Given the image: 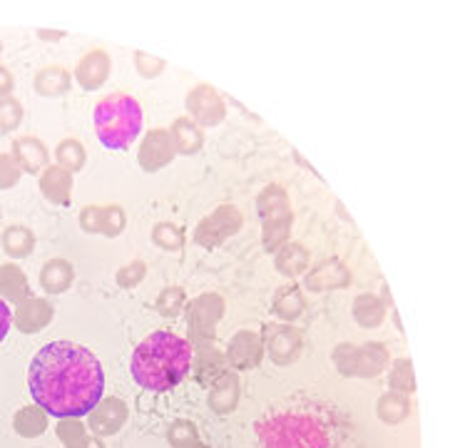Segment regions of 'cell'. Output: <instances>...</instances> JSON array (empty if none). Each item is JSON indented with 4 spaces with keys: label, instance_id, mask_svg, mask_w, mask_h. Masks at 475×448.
<instances>
[{
    "label": "cell",
    "instance_id": "cell-1",
    "mask_svg": "<svg viewBox=\"0 0 475 448\" xmlns=\"http://www.w3.org/2000/svg\"><path fill=\"white\" fill-rule=\"evenodd\" d=\"M28 389L48 416L82 418L102 399L105 371L90 349L75 341H50L30 361Z\"/></svg>",
    "mask_w": 475,
    "mask_h": 448
},
{
    "label": "cell",
    "instance_id": "cell-2",
    "mask_svg": "<svg viewBox=\"0 0 475 448\" xmlns=\"http://www.w3.org/2000/svg\"><path fill=\"white\" fill-rule=\"evenodd\" d=\"M130 369L147 392H169L192 369V344L175 332H155L134 349Z\"/></svg>",
    "mask_w": 475,
    "mask_h": 448
},
{
    "label": "cell",
    "instance_id": "cell-3",
    "mask_svg": "<svg viewBox=\"0 0 475 448\" xmlns=\"http://www.w3.org/2000/svg\"><path fill=\"white\" fill-rule=\"evenodd\" d=\"M95 133L108 150H127L142 130V108L133 95L112 92L95 108Z\"/></svg>",
    "mask_w": 475,
    "mask_h": 448
},
{
    "label": "cell",
    "instance_id": "cell-4",
    "mask_svg": "<svg viewBox=\"0 0 475 448\" xmlns=\"http://www.w3.org/2000/svg\"><path fill=\"white\" fill-rule=\"evenodd\" d=\"M256 210L264 224V246L269 252H277L287 245L289 229H291V204H289L287 192L281 185H269L259 200Z\"/></svg>",
    "mask_w": 475,
    "mask_h": 448
},
{
    "label": "cell",
    "instance_id": "cell-5",
    "mask_svg": "<svg viewBox=\"0 0 475 448\" xmlns=\"http://www.w3.org/2000/svg\"><path fill=\"white\" fill-rule=\"evenodd\" d=\"M242 212H239L234 204H221V207H217L214 212L207 214V217L197 224L194 239H197V245H202L204 249H214V246H220L221 242H227L232 235H237V232L242 229Z\"/></svg>",
    "mask_w": 475,
    "mask_h": 448
},
{
    "label": "cell",
    "instance_id": "cell-6",
    "mask_svg": "<svg viewBox=\"0 0 475 448\" xmlns=\"http://www.w3.org/2000/svg\"><path fill=\"white\" fill-rule=\"evenodd\" d=\"M221 314H224V299L217 294H202L199 299L187 306V324L189 334L197 341L199 347L210 344L214 339V326L220 324Z\"/></svg>",
    "mask_w": 475,
    "mask_h": 448
},
{
    "label": "cell",
    "instance_id": "cell-7",
    "mask_svg": "<svg viewBox=\"0 0 475 448\" xmlns=\"http://www.w3.org/2000/svg\"><path fill=\"white\" fill-rule=\"evenodd\" d=\"M336 364L343 374H378L386 366V349L381 344H366V347H339Z\"/></svg>",
    "mask_w": 475,
    "mask_h": 448
},
{
    "label": "cell",
    "instance_id": "cell-8",
    "mask_svg": "<svg viewBox=\"0 0 475 448\" xmlns=\"http://www.w3.org/2000/svg\"><path fill=\"white\" fill-rule=\"evenodd\" d=\"M189 120L199 127H212L220 125L227 115V105L221 100V95L212 85H197L187 95Z\"/></svg>",
    "mask_w": 475,
    "mask_h": 448
},
{
    "label": "cell",
    "instance_id": "cell-9",
    "mask_svg": "<svg viewBox=\"0 0 475 448\" xmlns=\"http://www.w3.org/2000/svg\"><path fill=\"white\" fill-rule=\"evenodd\" d=\"M175 155H177V150H175L169 130L157 127V130H150V133L144 134L137 162H140V168L144 172H157V169L167 168L175 159Z\"/></svg>",
    "mask_w": 475,
    "mask_h": 448
},
{
    "label": "cell",
    "instance_id": "cell-10",
    "mask_svg": "<svg viewBox=\"0 0 475 448\" xmlns=\"http://www.w3.org/2000/svg\"><path fill=\"white\" fill-rule=\"evenodd\" d=\"M127 416H130L127 403L117 396H108V399H99L98 406L88 414V428L95 436H112L125 426Z\"/></svg>",
    "mask_w": 475,
    "mask_h": 448
},
{
    "label": "cell",
    "instance_id": "cell-11",
    "mask_svg": "<svg viewBox=\"0 0 475 448\" xmlns=\"http://www.w3.org/2000/svg\"><path fill=\"white\" fill-rule=\"evenodd\" d=\"M264 357V339L255 332H239L232 336L229 349H227V364L232 369L249 371L259 366V361Z\"/></svg>",
    "mask_w": 475,
    "mask_h": 448
},
{
    "label": "cell",
    "instance_id": "cell-12",
    "mask_svg": "<svg viewBox=\"0 0 475 448\" xmlns=\"http://www.w3.org/2000/svg\"><path fill=\"white\" fill-rule=\"evenodd\" d=\"M13 322L22 334H35L53 322V304L43 297H28L21 304H15Z\"/></svg>",
    "mask_w": 475,
    "mask_h": 448
},
{
    "label": "cell",
    "instance_id": "cell-13",
    "mask_svg": "<svg viewBox=\"0 0 475 448\" xmlns=\"http://www.w3.org/2000/svg\"><path fill=\"white\" fill-rule=\"evenodd\" d=\"M266 349L274 358V364H291L301 354V334L294 326H269Z\"/></svg>",
    "mask_w": 475,
    "mask_h": 448
},
{
    "label": "cell",
    "instance_id": "cell-14",
    "mask_svg": "<svg viewBox=\"0 0 475 448\" xmlns=\"http://www.w3.org/2000/svg\"><path fill=\"white\" fill-rule=\"evenodd\" d=\"M13 157L21 165L22 172H30V175H43L48 159H50L48 147L33 134H22V137L13 140Z\"/></svg>",
    "mask_w": 475,
    "mask_h": 448
},
{
    "label": "cell",
    "instance_id": "cell-15",
    "mask_svg": "<svg viewBox=\"0 0 475 448\" xmlns=\"http://www.w3.org/2000/svg\"><path fill=\"white\" fill-rule=\"evenodd\" d=\"M75 78H78L82 90H98L105 85V80L110 78V56L105 50H90L75 67Z\"/></svg>",
    "mask_w": 475,
    "mask_h": 448
},
{
    "label": "cell",
    "instance_id": "cell-16",
    "mask_svg": "<svg viewBox=\"0 0 475 448\" xmlns=\"http://www.w3.org/2000/svg\"><path fill=\"white\" fill-rule=\"evenodd\" d=\"M40 192L48 200L60 207H67L73 200V172H67L60 165H48L45 172L40 175Z\"/></svg>",
    "mask_w": 475,
    "mask_h": 448
},
{
    "label": "cell",
    "instance_id": "cell-17",
    "mask_svg": "<svg viewBox=\"0 0 475 448\" xmlns=\"http://www.w3.org/2000/svg\"><path fill=\"white\" fill-rule=\"evenodd\" d=\"M349 281H351V274L339 259H329V262H324L307 274V287L311 291L339 289V287H346Z\"/></svg>",
    "mask_w": 475,
    "mask_h": 448
},
{
    "label": "cell",
    "instance_id": "cell-18",
    "mask_svg": "<svg viewBox=\"0 0 475 448\" xmlns=\"http://www.w3.org/2000/svg\"><path fill=\"white\" fill-rule=\"evenodd\" d=\"M0 297L5 302L21 304L22 299L30 297V284H28V277L18 264H0Z\"/></svg>",
    "mask_w": 475,
    "mask_h": 448
},
{
    "label": "cell",
    "instance_id": "cell-19",
    "mask_svg": "<svg viewBox=\"0 0 475 448\" xmlns=\"http://www.w3.org/2000/svg\"><path fill=\"white\" fill-rule=\"evenodd\" d=\"M169 134H172V142H175V150L179 155H194L204 145L202 127L192 123L189 117H177L169 127Z\"/></svg>",
    "mask_w": 475,
    "mask_h": 448
},
{
    "label": "cell",
    "instance_id": "cell-20",
    "mask_svg": "<svg viewBox=\"0 0 475 448\" xmlns=\"http://www.w3.org/2000/svg\"><path fill=\"white\" fill-rule=\"evenodd\" d=\"M73 280H75V269H73V264L67 259H50V262H45L43 271H40V284L50 294L67 291Z\"/></svg>",
    "mask_w": 475,
    "mask_h": 448
},
{
    "label": "cell",
    "instance_id": "cell-21",
    "mask_svg": "<svg viewBox=\"0 0 475 448\" xmlns=\"http://www.w3.org/2000/svg\"><path fill=\"white\" fill-rule=\"evenodd\" d=\"M56 431L65 448H105L99 438L90 436L88 426L82 424L80 418H60Z\"/></svg>",
    "mask_w": 475,
    "mask_h": 448
},
{
    "label": "cell",
    "instance_id": "cell-22",
    "mask_svg": "<svg viewBox=\"0 0 475 448\" xmlns=\"http://www.w3.org/2000/svg\"><path fill=\"white\" fill-rule=\"evenodd\" d=\"M227 357H221L217 349L212 347V344H204V347H199V358H197V381L199 383H204V386H214L217 381L227 374Z\"/></svg>",
    "mask_w": 475,
    "mask_h": 448
},
{
    "label": "cell",
    "instance_id": "cell-23",
    "mask_svg": "<svg viewBox=\"0 0 475 448\" xmlns=\"http://www.w3.org/2000/svg\"><path fill=\"white\" fill-rule=\"evenodd\" d=\"M13 428L22 438L43 436L48 428V414L35 403V406H22L18 414L13 416Z\"/></svg>",
    "mask_w": 475,
    "mask_h": 448
},
{
    "label": "cell",
    "instance_id": "cell-24",
    "mask_svg": "<svg viewBox=\"0 0 475 448\" xmlns=\"http://www.w3.org/2000/svg\"><path fill=\"white\" fill-rule=\"evenodd\" d=\"M239 401V381L232 374H224L210 393V406L217 414H229Z\"/></svg>",
    "mask_w": 475,
    "mask_h": 448
},
{
    "label": "cell",
    "instance_id": "cell-25",
    "mask_svg": "<svg viewBox=\"0 0 475 448\" xmlns=\"http://www.w3.org/2000/svg\"><path fill=\"white\" fill-rule=\"evenodd\" d=\"M33 85L40 95H48V98L65 95L67 90H70V73H67L63 65L43 67V70L35 75Z\"/></svg>",
    "mask_w": 475,
    "mask_h": 448
},
{
    "label": "cell",
    "instance_id": "cell-26",
    "mask_svg": "<svg viewBox=\"0 0 475 448\" xmlns=\"http://www.w3.org/2000/svg\"><path fill=\"white\" fill-rule=\"evenodd\" d=\"M3 246H5V254L13 259L30 257L35 249V235L22 224H13L3 232Z\"/></svg>",
    "mask_w": 475,
    "mask_h": 448
},
{
    "label": "cell",
    "instance_id": "cell-27",
    "mask_svg": "<svg viewBox=\"0 0 475 448\" xmlns=\"http://www.w3.org/2000/svg\"><path fill=\"white\" fill-rule=\"evenodd\" d=\"M272 312L277 314L279 319H284V322H294L297 316H301V312H304V297H301V289H298L297 284H287V287L279 289V294L274 297V309Z\"/></svg>",
    "mask_w": 475,
    "mask_h": 448
},
{
    "label": "cell",
    "instance_id": "cell-28",
    "mask_svg": "<svg viewBox=\"0 0 475 448\" xmlns=\"http://www.w3.org/2000/svg\"><path fill=\"white\" fill-rule=\"evenodd\" d=\"M309 267V252L301 245H284L277 249V269L287 277H298Z\"/></svg>",
    "mask_w": 475,
    "mask_h": 448
},
{
    "label": "cell",
    "instance_id": "cell-29",
    "mask_svg": "<svg viewBox=\"0 0 475 448\" xmlns=\"http://www.w3.org/2000/svg\"><path fill=\"white\" fill-rule=\"evenodd\" d=\"M384 316H386L384 302L374 294H361L354 302V319L366 329H374V326L381 324Z\"/></svg>",
    "mask_w": 475,
    "mask_h": 448
},
{
    "label": "cell",
    "instance_id": "cell-30",
    "mask_svg": "<svg viewBox=\"0 0 475 448\" xmlns=\"http://www.w3.org/2000/svg\"><path fill=\"white\" fill-rule=\"evenodd\" d=\"M57 157V165L60 168H65L67 172H78V169L85 168V162H88V155H85V147L78 140H73V137H67L63 140L56 150Z\"/></svg>",
    "mask_w": 475,
    "mask_h": 448
},
{
    "label": "cell",
    "instance_id": "cell-31",
    "mask_svg": "<svg viewBox=\"0 0 475 448\" xmlns=\"http://www.w3.org/2000/svg\"><path fill=\"white\" fill-rule=\"evenodd\" d=\"M378 416L388 424H398L409 416V399L403 393L391 392L378 401Z\"/></svg>",
    "mask_w": 475,
    "mask_h": 448
},
{
    "label": "cell",
    "instance_id": "cell-32",
    "mask_svg": "<svg viewBox=\"0 0 475 448\" xmlns=\"http://www.w3.org/2000/svg\"><path fill=\"white\" fill-rule=\"evenodd\" d=\"M152 242H155L157 246L167 249V252H179V249L185 246V235H182V229L175 227V224L160 222L155 224V229H152Z\"/></svg>",
    "mask_w": 475,
    "mask_h": 448
},
{
    "label": "cell",
    "instance_id": "cell-33",
    "mask_svg": "<svg viewBox=\"0 0 475 448\" xmlns=\"http://www.w3.org/2000/svg\"><path fill=\"white\" fill-rule=\"evenodd\" d=\"M125 227H127V214H125L120 204L102 207V229H99V235L117 237L125 232Z\"/></svg>",
    "mask_w": 475,
    "mask_h": 448
},
{
    "label": "cell",
    "instance_id": "cell-34",
    "mask_svg": "<svg viewBox=\"0 0 475 448\" xmlns=\"http://www.w3.org/2000/svg\"><path fill=\"white\" fill-rule=\"evenodd\" d=\"M185 302H187L185 289H179V287H167V289L157 297L155 306L162 316H177V314L185 309Z\"/></svg>",
    "mask_w": 475,
    "mask_h": 448
},
{
    "label": "cell",
    "instance_id": "cell-35",
    "mask_svg": "<svg viewBox=\"0 0 475 448\" xmlns=\"http://www.w3.org/2000/svg\"><path fill=\"white\" fill-rule=\"evenodd\" d=\"M22 123V105L15 98H0V134L18 130Z\"/></svg>",
    "mask_w": 475,
    "mask_h": 448
},
{
    "label": "cell",
    "instance_id": "cell-36",
    "mask_svg": "<svg viewBox=\"0 0 475 448\" xmlns=\"http://www.w3.org/2000/svg\"><path fill=\"white\" fill-rule=\"evenodd\" d=\"M167 438H169V444H172L175 448L189 446V444L199 441L197 426L192 424V421H177V424H172V428H169Z\"/></svg>",
    "mask_w": 475,
    "mask_h": 448
},
{
    "label": "cell",
    "instance_id": "cell-37",
    "mask_svg": "<svg viewBox=\"0 0 475 448\" xmlns=\"http://www.w3.org/2000/svg\"><path fill=\"white\" fill-rule=\"evenodd\" d=\"M391 386L398 393H410L413 392V369H410L409 358L398 361L393 371H391Z\"/></svg>",
    "mask_w": 475,
    "mask_h": 448
},
{
    "label": "cell",
    "instance_id": "cell-38",
    "mask_svg": "<svg viewBox=\"0 0 475 448\" xmlns=\"http://www.w3.org/2000/svg\"><path fill=\"white\" fill-rule=\"evenodd\" d=\"M144 274H147V264L137 259V262H130L127 267H122L115 280H117V284L125 287V289H133V287H137V284L144 280Z\"/></svg>",
    "mask_w": 475,
    "mask_h": 448
},
{
    "label": "cell",
    "instance_id": "cell-39",
    "mask_svg": "<svg viewBox=\"0 0 475 448\" xmlns=\"http://www.w3.org/2000/svg\"><path fill=\"white\" fill-rule=\"evenodd\" d=\"M21 165L13 155H0V190H11L21 179Z\"/></svg>",
    "mask_w": 475,
    "mask_h": 448
},
{
    "label": "cell",
    "instance_id": "cell-40",
    "mask_svg": "<svg viewBox=\"0 0 475 448\" xmlns=\"http://www.w3.org/2000/svg\"><path fill=\"white\" fill-rule=\"evenodd\" d=\"M134 65H137V73H142L144 78H155L165 70V60L147 56V53H134Z\"/></svg>",
    "mask_w": 475,
    "mask_h": 448
},
{
    "label": "cell",
    "instance_id": "cell-41",
    "mask_svg": "<svg viewBox=\"0 0 475 448\" xmlns=\"http://www.w3.org/2000/svg\"><path fill=\"white\" fill-rule=\"evenodd\" d=\"M80 224H82V229L90 232V235H99V229H102V207L88 204V207L80 212Z\"/></svg>",
    "mask_w": 475,
    "mask_h": 448
},
{
    "label": "cell",
    "instance_id": "cell-42",
    "mask_svg": "<svg viewBox=\"0 0 475 448\" xmlns=\"http://www.w3.org/2000/svg\"><path fill=\"white\" fill-rule=\"evenodd\" d=\"M11 324H13V312L11 306H8V302L0 297V341L8 336V332H11Z\"/></svg>",
    "mask_w": 475,
    "mask_h": 448
},
{
    "label": "cell",
    "instance_id": "cell-43",
    "mask_svg": "<svg viewBox=\"0 0 475 448\" xmlns=\"http://www.w3.org/2000/svg\"><path fill=\"white\" fill-rule=\"evenodd\" d=\"M11 92H13L11 70L0 63V98H11Z\"/></svg>",
    "mask_w": 475,
    "mask_h": 448
},
{
    "label": "cell",
    "instance_id": "cell-44",
    "mask_svg": "<svg viewBox=\"0 0 475 448\" xmlns=\"http://www.w3.org/2000/svg\"><path fill=\"white\" fill-rule=\"evenodd\" d=\"M38 38H43V40H60V38H65V33H48V30H38Z\"/></svg>",
    "mask_w": 475,
    "mask_h": 448
},
{
    "label": "cell",
    "instance_id": "cell-45",
    "mask_svg": "<svg viewBox=\"0 0 475 448\" xmlns=\"http://www.w3.org/2000/svg\"><path fill=\"white\" fill-rule=\"evenodd\" d=\"M185 448H207V446H204V444H199V441H194V444H189V446H185Z\"/></svg>",
    "mask_w": 475,
    "mask_h": 448
},
{
    "label": "cell",
    "instance_id": "cell-46",
    "mask_svg": "<svg viewBox=\"0 0 475 448\" xmlns=\"http://www.w3.org/2000/svg\"><path fill=\"white\" fill-rule=\"evenodd\" d=\"M0 50H3V43H0Z\"/></svg>",
    "mask_w": 475,
    "mask_h": 448
},
{
    "label": "cell",
    "instance_id": "cell-47",
    "mask_svg": "<svg viewBox=\"0 0 475 448\" xmlns=\"http://www.w3.org/2000/svg\"><path fill=\"white\" fill-rule=\"evenodd\" d=\"M0 217H3V212H0Z\"/></svg>",
    "mask_w": 475,
    "mask_h": 448
}]
</instances>
